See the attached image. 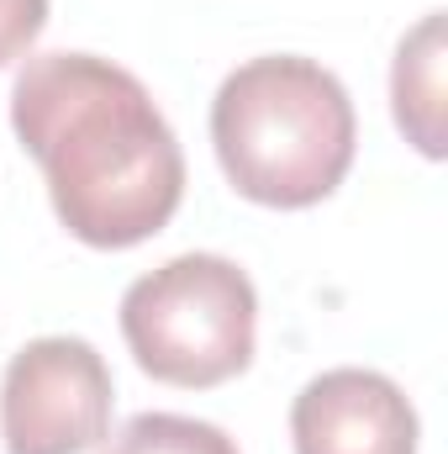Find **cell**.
Returning <instances> with one entry per match:
<instances>
[{"mask_svg":"<svg viewBox=\"0 0 448 454\" xmlns=\"http://www.w3.org/2000/svg\"><path fill=\"white\" fill-rule=\"evenodd\" d=\"M11 127L48 175L58 223L90 248H132L174 217L185 153L137 74L96 53H37L11 85Z\"/></svg>","mask_w":448,"mask_h":454,"instance_id":"6da1fadb","label":"cell"},{"mask_svg":"<svg viewBox=\"0 0 448 454\" xmlns=\"http://www.w3.org/2000/svg\"><path fill=\"white\" fill-rule=\"evenodd\" d=\"M212 143L237 196L301 212L343 185L359 121L333 69L301 53H264L222 80Z\"/></svg>","mask_w":448,"mask_h":454,"instance_id":"7a4b0ae2","label":"cell"},{"mask_svg":"<svg viewBox=\"0 0 448 454\" xmlns=\"http://www.w3.org/2000/svg\"><path fill=\"white\" fill-rule=\"evenodd\" d=\"M259 333L253 280L222 254H180L121 296V339L164 386H222L248 370Z\"/></svg>","mask_w":448,"mask_h":454,"instance_id":"3957f363","label":"cell"},{"mask_svg":"<svg viewBox=\"0 0 448 454\" xmlns=\"http://www.w3.org/2000/svg\"><path fill=\"white\" fill-rule=\"evenodd\" d=\"M116 386L96 343L32 339L0 380V434L11 454H85L112 434Z\"/></svg>","mask_w":448,"mask_h":454,"instance_id":"277c9868","label":"cell"},{"mask_svg":"<svg viewBox=\"0 0 448 454\" xmlns=\"http://www.w3.org/2000/svg\"><path fill=\"white\" fill-rule=\"evenodd\" d=\"M296 454H417V412L380 370H328L290 407Z\"/></svg>","mask_w":448,"mask_h":454,"instance_id":"5b68a950","label":"cell"},{"mask_svg":"<svg viewBox=\"0 0 448 454\" xmlns=\"http://www.w3.org/2000/svg\"><path fill=\"white\" fill-rule=\"evenodd\" d=\"M396 127L428 159H444V11H428L396 48L390 69Z\"/></svg>","mask_w":448,"mask_h":454,"instance_id":"8992f818","label":"cell"},{"mask_svg":"<svg viewBox=\"0 0 448 454\" xmlns=\"http://www.w3.org/2000/svg\"><path fill=\"white\" fill-rule=\"evenodd\" d=\"M101 454H237L217 423L180 418V412H137Z\"/></svg>","mask_w":448,"mask_h":454,"instance_id":"52a82bcc","label":"cell"},{"mask_svg":"<svg viewBox=\"0 0 448 454\" xmlns=\"http://www.w3.org/2000/svg\"><path fill=\"white\" fill-rule=\"evenodd\" d=\"M48 27V0H0V69L21 59Z\"/></svg>","mask_w":448,"mask_h":454,"instance_id":"ba28073f","label":"cell"}]
</instances>
